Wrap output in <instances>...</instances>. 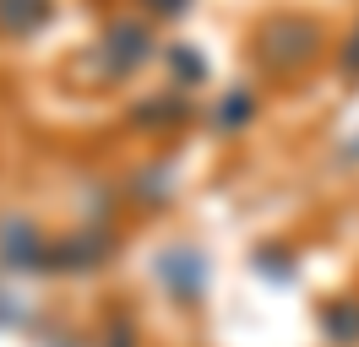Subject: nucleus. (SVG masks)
<instances>
[{
  "mask_svg": "<svg viewBox=\"0 0 359 347\" xmlns=\"http://www.w3.org/2000/svg\"><path fill=\"white\" fill-rule=\"evenodd\" d=\"M321 49V27L311 17H267V27L256 33V60L267 71H299L316 60Z\"/></svg>",
  "mask_w": 359,
  "mask_h": 347,
  "instance_id": "obj_1",
  "label": "nucleus"
},
{
  "mask_svg": "<svg viewBox=\"0 0 359 347\" xmlns=\"http://www.w3.org/2000/svg\"><path fill=\"white\" fill-rule=\"evenodd\" d=\"M153 55V38H147V27L136 17H120L104 27V43H98V65L109 71V76H131L136 65Z\"/></svg>",
  "mask_w": 359,
  "mask_h": 347,
  "instance_id": "obj_2",
  "label": "nucleus"
},
{
  "mask_svg": "<svg viewBox=\"0 0 359 347\" xmlns=\"http://www.w3.org/2000/svg\"><path fill=\"white\" fill-rule=\"evenodd\" d=\"M109 250H114V234H109V228H76L71 239L49 244L44 271H93V266H104Z\"/></svg>",
  "mask_w": 359,
  "mask_h": 347,
  "instance_id": "obj_3",
  "label": "nucleus"
},
{
  "mask_svg": "<svg viewBox=\"0 0 359 347\" xmlns=\"http://www.w3.org/2000/svg\"><path fill=\"white\" fill-rule=\"evenodd\" d=\"M44 255L49 244L33 217H6L0 222V266L6 271H33V266H44Z\"/></svg>",
  "mask_w": 359,
  "mask_h": 347,
  "instance_id": "obj_4",
  "label": "nucleus"
},
{
  "mask_svg": "<svg viewBox=\"0 0 359 347\" xmlns=\"http://www.w3.org/2000/svg\"><path fill=\"white\" fill-rule=\"evenodd\" d=\"M158 271H163V282H169V293L175 299H196L202 293V282H207V260L196 255V250H169V255L158 260Z\"/></svg>",
  "mask_w": 359,
  "mask_h": 347,
  "instance_id": "obj_5",
  "label": "nucleus"
},
{
  "mask_svg": "<svg viewBox=\"0 0 359 347\" xmlns=\"http://www.w3.org/2000/svg\"><path fill=\"white\" fill-rule=\"evenodd\" d=\"M49 17H55V0H0V27H6L11 38L39 33Z\"/></svg>",
  "mask_w": 359,
  "mask_h": 347,
  "instance_id": "obj_6",
  "label": "nucleus"
},
{
  "mask_svg": "<svg viewBox=\"0 0 359 347\" xmlns=\"http://www.w3.org/2000/svg\"><path fill=\"white\" fill-rule=\"evenodd\" d=\"M321 331H327L337 347H354V342H359V299L327 304V309H321Z\"/></svg>",
  "mask_w": 359,
  "mask_h": 347,
  "instance_id": "obj_7",
  "label": "nucleus"
},
{
  "mask_svg": "<svg viewBox=\"0 0 359 347\" xmlns=\"http://www.w3.org/2000/svg\"><path fill=\"white\" fill-rule=\"evenodd\" d=\"M250 114H256V98H250V87H234V92H229L224 104H218L212 125H218V130H240V125L250 120Z\"/></svg>",
  "mask_w": 359,
  "mask_h": 347,
  "instance_id": "obj_8",
  "label": "nucleus"
},
{
  "mask_svg": "<svg viewBox=\"0 0 359 347\" xmlns=\"http://www.w3.org/2000/svg\"><path fill=\"white\" fill-rule=\"evenodd\" d=\"M337 65H343V76H348V82H359V27L348 33V43H343V60H337Z\"/></svg>",
  "mask_w": 359,
  "mask_h": 347,
  "instance_id": "obj_9",
  "label": "nucleus"
},
{
  "mask_svg": "<svg viewBox=\"0 0 359 347\" xmlns=\"http://www.w3.org/2000/svg\"><path fill=\"white\" fill-rule=\"evenodd\" d=\"M169 60H175V71L185 76V82H196V76H202V55H191V49H175Z\"/></svg>",
  "mask_w": 359,
  "mask_h": 347,
  "instance_id": "obj_10",
  "label": "nucleus"
},
{
  "mask_svg": "<svg viewBox=\"0 0 359 347\" xmlns=\"http://www.w3.org/2000/svg\"><path fill=\"white\" fill-rule=\"evenodd\" d=\"M104 347H136L131 320H114V325H109V337H104Z\"/></svg>",
  "mask_w": 359,
  "mask_h": 347,
  "instance_id": "obj_11",
  "label": "nucleus"
},
{
  "mask_svg": "<svg viewBox=\"0 0 359 347\" xmlns=\"http://www.w3.org/2000/svg\"><path fill=\"white\" fill-rule=\"evenodd\" d=\"M147 6H153L158 17H175V11H185V6H191V0H147Z\"/></svg>",
  "mask_w": 359,
  "mask_h": 347,
  "instance_id": "obj_12",
  "label": "nucleus"
},
{
  "mask_svg": "<svg viewBox=\"0 0 359 347\" xmlns=\"http://www.w3.org/2000/svg\"><path fill=\"white\" fill-rule=\"evenodd\" d=\"M343 157H348V163H354V157H359V141H348V147H343Z\"/></svg>",
  "mask_w": 359,
  "mask_h": 347,
  "instance_id": "obj_13",
  "label": "nucleus"
}]
</instances>
